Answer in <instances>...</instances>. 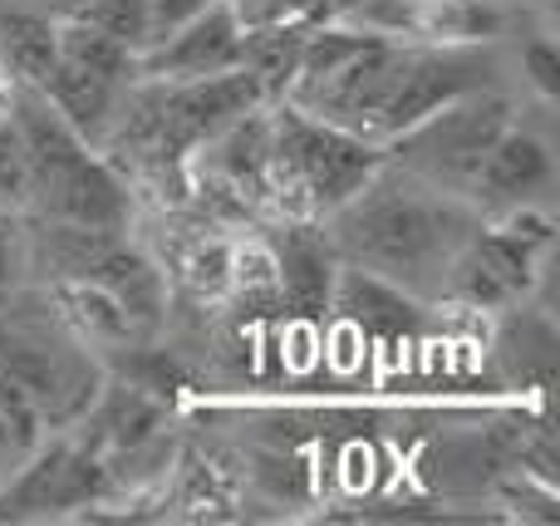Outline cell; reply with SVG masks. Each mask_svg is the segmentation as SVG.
Instances as JSON below:
<instances>
[{
	"instance_id": "obj_6",
	"label": "cell",
	"mask_w": 560,
	"mask_h": 526,
	"mask_svg": "<svg viewBox=\"0 0 560 526\" xmlns=\"http://www.w3.org/2000/svg\"><path fill=\"white\" fill-rule=\"evenodd\" d=\"M114 492V472H108L104 453H94L89 443L55 439L39 443L5 488V512L0 517H55V512L94 507Z\"/></svg>"
},
{
	"instance_id": "obj_7",
	"label": "cell",
	"mask_w": 560,
	"mask_h": 526,
	"mask_svg": "<svg viewBox=\"0 0 560 526\" xmlns=\"http://www.w3.org/2000/svg\"><path fill=\"white\" fill-rule=\"evenodd\" d=\"M242 15L232 0H212L187 25L138 55V79H212L226 69H242Z\"/></svg>"
},
{
	"instance_id": "obj_5",
	"label": "cell",
	"mask_w": 560,
	"mask_h": 526,
	"mask_svg": "<svg viewBox=\"0 0 560 526\" xmlns=\"http://www.w3.org/2000/svg\"><path fill=\"white\" fill-rule=\"evenodd\" d=\"M506 128H512V104L492 89H467V94L447 98L443 108H433L428 118H418L413 128H404L398 138H388L384 157L404 173L423 177L438 192L467 197L492 143Z\"/></svg>"
},
{
	"instance_id": "obj_9",
	"label": "cell",
	"mask_w": 560,
	"mask_h": 526,
	"mask_svg": "<svg viewBox=\"0 0 560 526\" xmlns=\"http://www.w3.org/2000/svg\"><path fill=\"white\" fill-rule=\"evenodd\" d=\"M271 252L280 276V311L300 315V320H319L329 311L339 276V252L319 232V222H285V232H280Z\"/></svg>"
},
{
	"instance_id": "obj_22",
	"label": "cell",
	"mask_w": 560,
	"mask_h": 526,
	"mask_svg": "<svg viewBox=\"0 0 560 526\" xmlns=\"http://www.w3.org/2000/svg\"><path fill=\"white\" fill-rule=\"evenodd\" d=\"M207 5H212V0H148V15H153V45L173 35L177 25H187V20H192L197 10H207Z\"/></svg>"
},
{
	"instance_id": "obj_3",
	"label": "cell",
	"mask_w": 560,
	"mask_h": 526,
	"mask_svg": "<svg viewBox=\"0 0 560 526\" xmlns=\"http://www.w3.org/2000/svg\"><path fill=\"white\" fill-rule=\"evenodd\" d=\"M271 207L285 222H325L384 167V148L276 98L271 114Z\"/></svg>"
},
{
	"instance_id": "obj_14",
	"label": "cell",
	"mask_w": 560,
	"mask_h": 526,
	"mask_svg": "<svg viewBox=\"0 0 560 526\" xmlns=\"http://www.w3.org/2000/svg\"><path fill=\"white\" fill-rule=\"evenodd\" d=\"M310 20H285V25H256L242 35V69H252L266 89V104L285 98L290 79L300 65V45H305Z\"/></svg>"
},
{
	"instance_id": "obj_17",
	"label": "cell",
	"mask_w": 560,
	"mask_h": 526,
	"mask_svg": "<svg viewBox=\"0 0 560 526\" xmlns=\"http://www.w3.org/2000/svg\"><path fill=\"white\" fill-rule=\"evenodd\" d=\"M69 20L79 25H94L98 35L118 39L124 49L143 55L153 45V15H148V0H89L84 10H74Z\"/></svg>"
},
{
	"instance_id": "obj_20",
	"label": "cell",
	"mask_w": 560,
	"mask_h": 526,
	"mask_svg": "<svg viewBox=\"0 0 560 526\" xmlns=\"http://www.w3.org/2000/svg\"><path fill=\"white\" fill-rule=\"evenodd\" d=\"M232 10L242 15L246 30H256V25H285V20H319L329 10V0H232Z\"/></svg>"
},
{
	"instance_id": "obj_13",
	"label": "cell",
	"mask_w": 560,
	"mask_h": 526,
	"mask_svg": "<svg viewBox=\"0 0 560 526\" xmlns=\"http://www.w3.org/2000/svg\"><path fill=\"white\" fill-rule=\"evenodd\" d=\"M59 65V20L45 10H5L0 15V69L15 84L39 89Z\"/></svg>"
},
{
	"instance_id": "obj_24",
	"label": "cell",
	"mask_w": 560,
	"mask_h": 526,
	"mask_svg": "<svg viewBox=\"0 0 560 526\" xmlns=\"http://www.w3.org/2000/svg\"><path fill=\"white\" fill-rule=\"evenodd\" d=\"M89 0H39V10H45V15H55V20H69L74 15V10H84Z\"/></svg>"
},
{
	"instance_id": "obj_1",
	"label": "cell",
	"mask_w": 560,
	"mask_h": 526,
	"mask_svg": "<svg viewBox=\"0 0 560 526\" xmlns=\"http://www.w3.org/2000/svg\"><path fill=\"white\" fill-rule=\"evenodd\" d=\"M477 212L453 192H438L423 177L384 157L374 177L349 202L325 217V236L339 261L364 266L408 295H443L447 271L477 232Z\"/></svg>"
},
{
	"instance_id": "obj_23",
	"label": "cell",
	"mask_w": 560,
	"mask_h": 526,
	"mask_svg": "<svg viewBox=\"0 0 560 526\" xmlns=\"http://www.w3.org/2000/svg\"><path fill=\"white\" fill-rule=\"evenodd\" d=\"M10 291V226L5 217H0V295Z\"/></svg>"
},
{
	"instance_id": "obj_2",
	"label": "cell",
	"mask_w": 560,
	"mask_h": 526,
	"mask_svg": "<svg viewBox=\"0 0 560 526\" xmlns=\"http://www.w3.org/2000/svg\"><path fill=\"white\" fill-rule=\"evenodd\" d=\"M5 114L15 118L20 138H25L30 207L39 212V222L124 232L133 217V197H128L124 177L114 173V163L98 157V148L79 138L39 89L15 84Z\"/></svg>"
},
{
	"instance_id": "obj_12",
	"label": "cell",
	"mask_w": 560,
	"mask_h": 526,
	"mask_svg": "<svg viewBox=\"0 0 560 526\" xmlns=\"http://www.w3.org/2000/svg\"><path fill=\"white\" fill-rule=\"evenodd\" d=\"M49 305L89 350H118L138 335L124 305L94 281H49Z\"/></svg>"
},
{
	"instance_id": "obj_15",
	"label": "cell",
	"mask_w": 560,
	"mask_h": 526,
	"mask_svg": "<svg viewBox=\"0 0 560 526\" xmlns=\"http://www.w3.org/2000/svg\"><path fill=\"white\" fill-rule=\"evenodd\" d=\"M167 271H173V281L183 285V291H192L197 301H222L226 281H232V242L197 232L192 242H183L173 252Z\"/></svg>"
},
{
	"instance_id": "obj_4",
	"label": "cell",
	"mask_w": 560,
	"mask_h": 526,
	"mask_svg": "<svg viewBox=\"0 0 560 526\" xmlns=\"http://www.w3.org/2000/svg\"><path fill=\"white\" fill-rule=\"evenodd\" d=\"M0 364L20 379L39 423L49 429H79L104 389L98 350H89L74 330L55 315L45 295V311H5L0 320Z\"/></svg>"
},
{
	"instance_id": "obj_11",
	"label": "cell",
	"mask_w": 560,
	"mask_h": 526,
	"mask_svg": "<svg viewBox=\"0 0 560 526\" xmlns=\"http://www.w3.org/2000/svg\"><path fill=\"white\" fill-rule=\"evenodd\" d=\"M556 177V163H551V148L541 143L536 133H522V128H506L502 138L492 143V153H487L482 173H477L472 183V202L477 207H532L536 197L551 187Z\"/></svg>"
},
{
	"instance_id": "obj_25",
	"label": "cell",
	"mask_w": 560,
	"mask_h": 526,
	"mask_svg": "<svg viewBox=\"0 0 560 526\" xmlns=\"http://www.w3.org/2000/svg\"><path fill=\"white\" fill-rule=\"evenodd\" d=\"M10 89H15V79H10L5 69H0V114H5V108H10Z\"/></svg>"
},
{
	"instance_id": "obj_19",
	"label": "cell",
	"mask_w": 560,
	"mask_h": 526,
	"mask_svg": "<svg viewBox=\"0 0 560 526\" xmlns=\"http://www.w3.org/2000/svg\"><path fill=\"white\" fill-rule=\"evenodd\" d=\"M30 207V157L15 118L0 114V217H15Z\"/></svg>"
},
{
	"instance_id": "obj_18",
	"label": "cell",
	"mask_w": 560,
	"mask_h": 526,
	"mask_svg": "<svg viewBox=\"0 0 560 526\" xmlns=\"http://www.w3.org/2000/svg\"><path fill=\"white\" fill-rule=\"evenodd\" d=\"M226 295L242 305H276L280 311V276H276V252L266 242H232V281Z\"/></svg>"
},
{
	"instance_id": "obj_10",
	"label": "cell",
	"mask_w": 560,
	"mask_h": 526,
	"mask_svg": "<svg viewBox=\"0 0 560 526\" xmlns=\"http://www.w3.org/2000/svg\"><path fill=\"white\" fill-rule=\"evenodd\" d=\"M329 311H339V320L354 325L359 335H374V340H413L423 330L418 295H408L404 285L384 281V276L364 271V266H339Z\"/></svg>"
},
{
	"instance_id": "obj_16",
	"label": "cell",
	"mask_w": 560,
	"mask_h": 526,
	"mask_svg": "<svg viewBox=\"0 0 560 526\" xmlns=\"http://www.w3.org/2000/svg\"><path fill=\"white\" fill-rule=\"evenodd\" d=\"M45 443V423H39V409L30 404V394L20 389V379L0 364V478L20 468L30 453Z\"/></svg>"
},
{
	"instance_id": "obj_21",
	"label": "cell",
	"mask_w": 560,
	"mask_h": 526,
	"mask_svg": "<svg viewBox=\"0 0 560 526\" xmlns=\"http://www.w3.org/2000/svg\"><path fill=\"white\" fill-rule=\"evenodd\" d=\"M522 69L526 79H532V89L546 98V104H556L560 98V49L556 39H532V45L522 49Z\"/></svg>"
},
{
	"instance_id": "obj_8",
	"label": "cell",
	"mask_w": 560,
	"mask_h": 526,
	"mask_svg": "<svg viewBox=\"0 0 560 526\" xmlns=\"http://www.w3.org/2000/svg\"><path fill=\"white\" fill-rule=\"evenodd\" d=\"M354 20L384 39L418 45H482L502 30V15L482 0H359Z\"/></svg>"
}]
</instances>
